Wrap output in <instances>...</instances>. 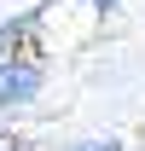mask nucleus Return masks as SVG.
I'll return each mask as SVG.
<instances>
[{
  "instance_id": "nucleus-2",
  "label": "nucleus",
  "mask_w": 145,
  "mask_h": 151,
  "mask_svg": "<svg viewBox=\"0 0 145 151\" xmlns=\"http://www.w3.org/2000/svg\"><path fill=\"white\" fill-rule=\"evenodd\" d=\"M70 151H122L116 139H81V145H70Z\"/></svg>"
},
{
  "instance_id": "nucleus-3",
  "label": "nucleus",
  "mask_w": 145,
  "mask_h": 151,
  "mask_svg": "<svg viewBox=\"0 0 145 151\" xmlns=\"http://www.w3.org/2000/svg\"><path fill=\"white\" fill-rule=\"evenodd\" d=\"M87 6H93V12H116V0H87Z\"/></svg>"
},
{
  "instance_id": "nucleus-4",
  "label": "nucleus",
  "mask_w": 145,
  "mask_h": 151,
  "mask_svg": "<svg viewBox=\"0 0 145 151\" xmlns=\"http://www.w3.org/2000/svg\"><path fill=\"white\" fill-rule=\"evenodd\" d=\"M0 52H6V35H0Z\"/></svg>"
},
{
  "instance_id": "nucleus-1",
  "label": "nucleus",
  "mask_w": 145,
  "mask_h": 151,
  "mask_svg": "<svg viewBox=\"0 0 145 151\" xmlns=\"http://www.w3.org/2000/svg\"><path fill=\"white\" fill-rule=\"evenodd\" d=\"M41 81H47V70H41L35 58H0V111L29 105L41 93Z\"/></svg>"
}]
</instances>
